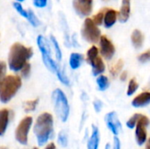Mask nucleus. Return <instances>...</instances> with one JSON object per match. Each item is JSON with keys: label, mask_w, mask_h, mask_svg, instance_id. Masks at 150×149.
<instances>
[{"label": "nucleus", "mask_w": 150, "mask_h": 149, "mask_svg": "<svg viewBox=\"0 0 150 149\" xmlns=\"http://www.w3.org/2000/svg\"><path fill=\"white\" fill-rule=\"evenodd\" d=\"M33 149H38V148H33Z\"/></svg>", "instance_id": "nucleus-43"}, {"label": "nucleus", "mask_w": 150, "mask_h": 149, "mask_svg": "<svg viewBox=\"0 0 150 149\" xmlns=\"http://www.w3.org/2000/svg\"><path fill=\"white\" fill-rule=\"evenodd\" d=\"M149 124V119L148 117L142 115L136 124L135 138L139 146L143 145L147 141V126Z\"/></svg>", "instance_id": "nucleus-7"}, {"label": "nucleus", "mask_w": 150, "mask_h": 149, "mask_svg": "<svg viewBox=\"0 0 150 149\" xmlns=\"http://www.w3.org/2000/svg\"><path fill=\"white\" fill-rule=\"evenodd\" d=\"M123 64H124L123 61H122V60H119L116 63H114V64L111 67V68H110L111 74H112L113 76H116L121 71V69H122V68H123Z\"/></svg>", "instance_id": "nucleus-22"}, {"label": "nucleus", "mask_w": 150, "mask_h": 149, "mask_svg": "<svg viewBox=\"0 0 150 149\" xmlns=\"http://www.w3.org/2000/svg\"><path fill=\"white\" fill-rule=\"evenodd\" d=\"M99 48H100V53L107 60H110L112 58L114 53H115V47L112 41L105 35L100 36L99 39Z\"/></svg>", "instance_id": "nucleus-8"}, {"label": "nucleus", "mask_w": 150, "mask_h": 149, "mask_svg": "<svg viewBox=\"0 0 150 149\" xmlns=\"http://www.w3.org/2000/svg\"><path fill=\"white\" fill-rule=\"evenodd\" d=\"M53 127L54 119L50 113L43 112L37 118L34 124L33 132L40 146L44 145L50 139L53 133Z\"/></svg>", "instance_id": "nucleus-2"}, {"label": "nucleus", "mask_w": 150, "mask_h": 149, "mask_svg": "<svg viewBox=\"0 0 150 149\" xmlns=\"http://www.w3.org/2000/svg\"><path fill=\"white\" fill-rule=\"evenodd\" d=\"M93 0H74L73 6L75 11L80 16L85 17L91 13L92 11Z\"/></svg>", "instance_id": "nucleus-9"}, {"label": "nucleus", "mask_w": 150, "mask_h": 149, "mask_svg": "<svg viewBox=\"0 0 150 149\" xmlns=\"http://www.w3.org/2000/svg\"><path fill=\"white\" fill-rule=\"evenodd\" d=\"M149 104L150 92H149V91H145V92H142V93L139 94L132 101V105L134 107H136V108L144 107V106H147Z\"/></svg>", "instance_id": "nucleus-11"}, {"label": "nucleus", "mask_w": 150, "mask_h": 149, "mask_svg": "<svg viewBox=\"0 0 150 149\" xmlns=\"http://www.w3.org/2000/svg\"><path fill=\"white\" fill-rule=\"evenodd\" d=\"M97 83L99 90H105L109 87L108 78L105 76H100L97 78Z\"/></svg>", "instance_id": "nucleus-20"}, {"label": "nucleus", "mask_w": 150, "mask_h": 149, "mask_svg": "<svg viewBox=\"0 0 150 149\" xmlns=\"http://www.w3.org/2000/svg\"><path fill=\"white\" fill-rule=\"evenodd\" d=\"M119 17V12L113 9H107L104 17V24L106 28L112 26Z\"/></svg>", "instance_id": "nucleus-12"}, {"label": "nucleus", "mask_w": 150, "mask_h": 149, "mask_svg": "<svg viewBox=\"0 0 150 149\" xmlns=\"http://www.w3.org/2000/svg\"><path fill=\"white\" fill-rule=\"evenodd\" d=\"M102 103L100 102V101H96V102H94V108H95V110H96V112H99L100 111H101V109H102Z\"/></svg>", "instance_id": "nucleus-36"}, {"label": "nucleus", "mask_w": 150, "mask_h": 149, "mask_svg": "<svg viewBox=\"0 0 150 149\" xmlns=\"http://www.w3.org/2000/svg\"><path fill=\"white\" fill-rule=\"evenodd\" d=\"M51 40H52V43L54 47V49H55V55H56V58L58 61H61L62 59V51H61V48L59 47V44L57 42V40H55L54 37L51 36Z\"/></svg>", "instance_id": "nucleus-27"}, {"label": "nucleus", "mask_w": 150, "mask_h": 149, "mask_svg": "<svg viewBox=\"0 0 150 149\" xmlns=\"http://www.w3.org/2000/svg\"><path fill=\"white\" fill-rule=\"evenodd\" d=\"M142 116V115L140 114V113H136V114L133 115V116L129 119V120L127 122V126L128 128H130V129L134 128V127L136 126L137 122L139 121V119H141Z\"/></svg>", "instance_id": "nucleus-23"}, {"label": "nucleus", "mask_w": 150, "mask_h": 149, "mask_svg": "<svg viewBox=\"0 0 150 149\" xmlns=\"http://www.w3.org/2000/svg\"><path fill=\"white\" fill-rule=\"evenodd\" d=\"M131 40H132V43L135 48H141L142 44H143L144 36L140 30L136 29L133 32L132 36H131Z\"/></svg>", "instance_id": "nucleus-18"}, {"label": "nucleus", "mask_w": 150, "mask_h": 149, "mask_svg": "<svg viewBox=\"0 0 150 149\" xmlns=\"http://www.w3.org/2000/svg\"><path fill=\"white\" fill-rule=\"evenodd\" d=\"M91 66L92 67V74L94 76H98L101 73H103L105 69V64L103 60L101 59V57H99L98 55L97 57H95L94 59L91 60L90 61H88Z\"/></svg>", "instance_id": "nucleus-13"}, {"label": "nucleus", "mask_w": 150, "mask_h": 149, "mask_svg": "<svg viewBox=\"0 0 150 149\" xmlns=\"http://www.w3.org/2000/svg\"><path fill=\"white\" fill-rule=\"evenodd\" d=\"M138 87H139L138 83L134 79H131L127 87V96H132L138 90Z\"/></svg>", "instance_id": "nucleus-24"}, {"label": "nucleus", "mask_w": 150, "mask_h": 149, "mask_svg": "<svg viewBox=\"0 0 150 149\" xmlns=\"http://www.w3.org/2000/svg\"><path fill=\"white\" fill-rule=\"evenodd\" d=\"M10 119V112L8 109L0 110V136L3 135L7 128Z\"/></svg>", "instance_id": "nucleus-15"}, {"label": "nucleus", "mask_w": 150, "mask_h": 149, "mask_svg": "<svg viewBox=\"0 0 150 149\" xmlns=\"http://www.w3.org/2000/svg\"><path fill=\"white\" fill-rule=\"evenodd\" d=\"M58 142L61 146L66 147L68 145V137L67 134L64 132H61L58 135Z\"/></svg>", "instance_id": "nucleus-29"}, {"label": "nucleus", "mask_w": 150, "mask_h": 149, "mask_svg": "<svg viewBox=\"0 0 150 149\" xmlns=\"http://www.w3.org/2000/svg\"><path fill=\"white\" fill-rule=\"evenodd\" d=\"M53 102L54 105V111L57 116L62 122L67 121L69 114V105L65 94L62 90L56 89L52 95Z\"/></svg>", "instance_id": "nucleus-4"}, {"label": "nucleus", "mask_w": 150, "mask_h": 149, "mask_svg": "<svg viewBox=\"0 0 150 149\" xmlns=\"http://www.w3.org/2000/svg\"><path fill=\"white\" fill-rule=\"evenodd\" d=\"M17 1H18V2H19V3H20V2H23V1H24V0H17Z\"/></svg>", "instance_id": "nucleus-41"}, {"label": "nucleus", "mask_w": 150, "mask_h": 149, "mask_svg": "<svg viewBox=\"0 0 150 149\" xmlns=\"http://www.w3.org/2000/svg\"><path fill=\"white\" fill-rule=\"evenodd\" d=\"M107 9H103L101 10L100 11H98L96 15H94L92 20L94 21V23L98 25H101L103 23V20H104V17H105V11Z\"/></svg>", "instance_id": "nucleus-25"}, {"label": "nucleus", "mask_w": 150, "mask_h": 149, "mask_svg": "<svg viewBox=\"0 0 150 149\" xmlns=\"http://www.w3.org/2000/svg\"><path fill=\"white\" fill-rule=\"evenodd\" d=\"M105 120L107 127L110 129V131L114 135H118L120 133L122 126H121V124L117 117L116 112H109L108 114H106Z\"/></svg>", "instance_id": "nucleus-10"}, {"label": "nucleus", "mask_w": 150, "mask_h": 149, "mask_svg": "<svg viewBox=\"0 0 150 149\" xmlns=\"http://www.w3.org/2000/svg\"><path fill=\"white\" fill-rule=\"evenodd\" d=\"M127 71L122 72V74H121V76H120V80H121V81H125V80L127 79Z\"/></svg>", "instance_id": "nucleus-37"}, {"label": "nucleus", "mask_w": 150, "mask_h": 149, "mask_svg": "<svg viewBox=\"0 0 150 149\" xmlns=\"http://www.w3.org/2000/svg\"><path fill=\"white\" fill-rule=\"evenodd\" d=\"M13 6H14V8L16 9V11H17L21 16L25 17V18H28V17H29V12H28V11H25V10L23 8V6L21 5V4H20L19 2H15V3H13Z\"/></svg>", "instance_id": "nucleus-26"}, {"label": "nucleus", "mask_w": 150, "mask_h": 149, "mask_svg": "<svg viewBox=\"0 0 150 149\" xmlns=\"http://www.w3.org/2000/svg\"><path fill=\"white\" fill-rule=\"evenodd\" d=\"M47 0H33V4L36 7L42 8L47 5Z\"/></svg>", "instance_id": "nucleus-34"}, {"label": "nucleus", "mask_w": 150, "mask_h": 149, "mask_svg": "<svg viewBox=\"0 0 150 149\" xmlns=\"http://www.w3.org/2000/svg\"><path fill=\"white\" fill-rule=\"evenodd\" d=\"M92 133L91 136L88 142V149H98L99 144V131L98 128L92 125Z\"/></svg>", "instance_id": "nucleus-17"}, {"label": "nucleus", "mask_w": 150, "mask_h": 149, "mask_svg": "<svg viewBox=\"0 0 150 149\" xmlns=\"http://www.w3.org/2000/svg\"><path fill=\"white\" fill-rule=\"evenodd\" d=\"M33 124V119L32 117H25L18 124V126L16 128L15 132V138L22 145H25L28 141V133L30 131V128Z\"/></svg>", "instance_id": "nucleus-6"}, {"label": "nucleus", "mask_w": 150, "mask_h": 149, "mask_svg": "<svg viewBox=\"0 0 150 149\" xmlns=\"http://www.w3.org/2000/svg\"><path fill=\"white\" fill-rule=\"evenodd\" d=\"M22 84L20 76L9 75L4 78L0 84V101L8 103L18 92Z\"/></svg>", "instance_id": "nucleus-3"}, {"label": "nucleus", "mask_w": 150, "mask_h": 149, "mask_svg": "<svg viewBox=\"0 0 150 149\" xmlns=\"http://www.w3.org/2000/svg\"><path fill=\"white\" fill-rule=\"evenodd\" d=\"M37 44H38V47L42 54V57H48V56H51V50H50V47L47 41V40L40 35L38 36V39H37Z\"/></svg>", "instance_id": "nucleus-16"}, {"label": "nucleus", "mask_w": 150, "mask_h": 149, "mask_svg": "<svg viewBox=\"0 0 150 149\" xmlns=\"http://www.w3.org/2000/svg\"><path fill=\"white\" fill-rule=\"evenodd\" d=\"M130 16V0H122V4L119 12V19L120 22H127Z\"/></svg>", "instance_id": "nucleus-14"}, {"label": "nucleus", "mask_w": 150, "mask_h": 149, "mask_svg": "<svg viewBox=\"0 0 150 149\" xmlns=\"http://www.w3.org/2000/svg\"><path fill=\"white\" fill-rule=\"evenodd\" d=\"M30 71H31V65H30V63H26V64H25V66L21 68V70H20V72H21V75L23 76H25V77H26V76H29V74H30Z\"/></svg>", "instance_id": "nucleus-33"}, {"label": "nucleus", "mask_w": 150, "mask_h": 149, "mask_svg": "<svg viewBox=\"0 0 150 149\" xmlns=\"http://www.w3.org/2000/svg\"><path fill=\"white\" fill-rule=\"evenodd\" d=\"M105 149H112L111 146H110V144H106V146H105Z\"/></svg>", "instance_id": "nucleus-40"}, {"label": "nucleus", "mask_w": 150, "mask_h": 149, "mask_svg": "<svg viewBox=\"0 0 150 149\" xmlns=\"http://www.w3.org/2000/svg\"><path fill=\"white\" fill-rule=\"evenodd\" d=\"M0 149H4V148H0Z\"/></svg>", "instance_id": "nucleus-42"}, {"label": "nucleus", "mask_w": 150, "mask_h": 149, "mask_svg": "<svg viewBox=\"0 0 150 149\" xmlns=\"http://www.w3.org/2000/svg\"><path fill=\"white\" fill-rule=\"evenodd\" d=\"M45 149H56V148H55V145L54 143H49Z\"/></svg>", "instance_id": "nucleus-38"}, {"label": "nucleus", "mask_w": 150, "mask_h": 149, "mask_svg": "<svg viewBox=\"0 0 150 149\" xmlns=\"http://www.w3.org/2000/svg\"><path fill=\"white\" fill-rule=\"evenodd\" d=\"M83 61V56L78 53H72L69 57V65L72 69L78 68Z\"/></svg>", "instance_id": "nucleus-19"}, {"label": "nucleus", "mask_w": 150, "mask_h": 149, "mask_svg": "<svg viewBox=\"0 0 150 149\" xmlns=\"http://www.w3.org/2000/svg\"><path fill=\"white\" fill-rule=\"evenodd\" d=\"M56 75H57V76H58V78H59V80L62 83H64V84H66V85H69V79L67 78V76L59 69L58 71H57V73H56Z\"/></svg>", "instance_id": "nucleus-32"}, {"label": "nucleus", "mask_w": 150, "mask_h": 149, "mask_svg": "<svg viewBox=\"0 0 150 149\" xmlns=\"http://www.w3.org/2000/svg\"><path fill=\"white\" fill-rule=\"evenodd\" d=\"M32 56V47H27L21 43H14L11 47L8 56V65L10 69L15 72L20 71Z\"/></svg>", "instance_id": "nucleus-1"}, {"label": "nucleus", "mask_w": 150, "mask_h": 149, "mask_svg": "<svg viewBox=\"0 0 150 149\" xmlns=\"http://www.w3.org/2000/svg\"><path fill=\"white\" fill-rule=\"evenodd\" d=\"M6 74V63L3 61H0V84Z\"/></svg>", "instance_id": "nucleus-31"}, {"label": "nucleus", "mask_w": 150, "mask_h": 149, "mask_svg": "<svg viewBox=\"0 0 150 149\" xmlns=\"http://www.w3.org/2000/svg\"><path fill=\"white\" fill-rule=\"evenodd\" d=\"M138 60L139 61L142 62V63H145V62H148L150 61V49L147 50L146 52L142 53V54L139 55L138 57Z\"/></svg>", "instance_id": "nucleus-30"}, {"label": "nucleus", "mask_w": 150, "mask_h": 149, "mask_svg": "<svg viewBox=\"0 0 150 149\" xmlns=\"http://www.w3.org/2000/svg\"><path fill=\"white\" fill-rule=\"evenodd\" d=\"M82 36L90 43H96L100 39V31L92 18H86L82 28Z\"/></svg>", "instance_id": "nucleus-5"}, {"label": "nucleus", "mask_w": 150, "mask_h": 149, "mask_svg": "<svg viewBox=\"0 0 150 149\" xmlns=\"http://www.w3.org/2000/svg\"><path fill=\"white\" fill-rule=\"evenodd\" d=\"M28 12H29V17H28V21L33 25V26H38L39 25H40V21H39V19L37 18V17L35 16V14L31 11V10H29L28 11Z\"/></svg>", "instance_id": "nucleus-28"}, {"label": "nucleus", "mask_w": 150, "mask_h": 149, "mask_svg": "<svg viewBox=\"0 0 150 149\" xmlns=\"http://www.w3.org/2000/svg\"><path fill=\"white\" fill-rule=\"evenodd\" d=\"M39 103V99H33V100H29V101H25L23 105V108L25 110V112H33L35 110L37 105Z\"/></svg>", "instance_id": "nucleus-21"}, {"label": "nucleus", "mask_w": 150, "mask_h": 149, "mask_svg": "<svg viewBox=\"0 0 150 149\" xmlns=\"http://www.w3.org/2000/svg\"><path fill=\"white\" fill-rule=\"evenodd\" d=\"M146 149H150V138L147 141V143H146Z\"/></svg>", "instance_id": "nucleus-39"}, {"label": "nucleus", "mask_w": 150, "mask_h": 149, "mask_svg": "<svg viewBox=\"0 0 150 149\" xmlns=\"http://www.w3.org/2000/svg\"><path fill=\"white\" fill-rule=\"evenodd\" d=\"M113 149H120V141L118 137H114L113 139Z\"/></svg>", "instance_id": "nucleus-35"}]
</instances>
